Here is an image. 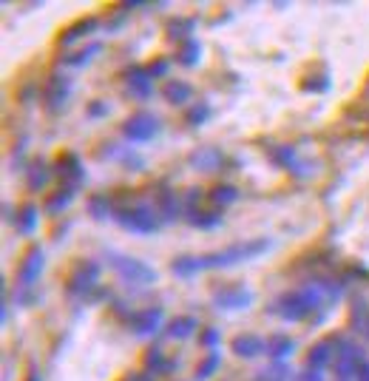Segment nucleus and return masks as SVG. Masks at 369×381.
<instances>
[{
  "label": "nucleus",
  "instance_id": "obj_1",
  "mask_svg": "<svg viewBox=\"0 0 369 381\" xmlns=\"http://www.w3.org/2000/svg\"><path fill=\"white\" fill-rule=\"evenodd\" d=\"M324 302V293L318 290L315 282L299 287V290H290V293H284L276 299L273 305V313H278L284 322H304L312 310H318Z\"/></svg>",
  "mask_w": 369,
  "mask_h": 381
},
{
  "label": "nucleus",
  "instance_id": "obj_2",
  "mask_svg": "<svg viewBox=\"0 0 369 381\" xmlns=\"http://www.w3.org/2000/svg\"><path fill=\"white\" fill-rule=\"evenodd\" d=\"M270 247L267 239H248V242H236L225 250H216V253H204V257H196V265L199 271H213V268H233L239 262H248V259H256Z\"/></svg>",
  "mask_w": 369,
  "mask_h": 381
},
{
  "label": "nucleus",
  "instance_id": "obj_3",
  "mask_svg": "<svg viewBox=\"0 0 369 381\" xmlns=\"http://www.w3.org/2000/svg\"><path fill=\"white\" fill-rule=\"evenodd\" d=\"M114 220L126 231H134V233H153L162 225L159 210L151 202H134L128 208H119L114 214Z\"/></svg>",
  "mask_w": 369,
  "mask_h": 381
},
{
  "label": "nucleus",
  "instance_id": "obj_4",
  "mask_svg": "<svg viewBox=\"0 0 369 381\" xmlns=\"http://www.w3.org/2000/svg\"><path fill=\"white\" fill-rule=\"evenodd\" d=\"M97 282H100V265L94 259H80L68 271L66 290H68V296H80V299H86V296L97 287Z\"/></svg>",
  "mask_w": 369,
  "mask_h": 381
},
{
  "label": "nucleus",
  "instance_id": "obj_5",
  "mask_svg": "<svg viewBox=\"0 0 369 381\" xmlns=\"http://www.w3.org/2000/svg\"><path fill=\"white\" fill-rule=\"evenodd\" d=\"M105 259H108V265H111L122 279H126V282H137V285H151V282H156V271L148 268L145 262L134 259V257H122V253L108 250Z\"/></svg>",
  "mask_w": 369,
  "mask_h": 381
},
{
  "label": "nucleus",
  "instance_id": "obj_6",
  "mask_svg": "<svg viewBox=\"0 0 369 381\" xmlns=\"http://www.w3.org/2000/svg\"><path fill=\"white\" fill-rule=\"evenodd\" d=\"M159 120L153 117V114H145V111H140V114H134V117H128L126 120V125H122V134H126L131 143H148V140H153L156 134H159Z\"/></svg>",
  "mask_w": 369,
  "mask_h": 381
},
{
  "label": "nucleus",
  "instance_id": "obj_7",
  "mask_svg": "<svg viewBox=\"0 0 369 381\" xmlns=\"http://www.w3.org/2000/svg\"><path fill=\"white\" fill-rule=\"evenodd\" d=\"M68 94H71V77H66V74H52V77L46 80V89H43V106L54 114V111L66 108Z\"/></svg>",
  "mask_w": 369,
  "mask_h": 381
},
{
  "label": "nucleus",
  "instance_id": "obj_8",
  "mask_svg": "<svg viewBox=\"0 0 369 381\" xmlns=\"http://www.w3.org/2000/svg\"><path fill=\"white\" fill-rule=\"evenodd\" d=\"M43 262H46V259H43V247L31 245L29 253L23 257V262H20V268H17V285H20L23 290L37 285L40 273H43Z\"/></svg>",
  "mask_w": 369,
  "mask_h": 381
},
{
  "label": "nucleus",
  "instance_id": "obj_9",
  "mask_svg": "<svg viewBox=\"0 0 369 381\" xmlns=\"http://www.w3.org/2000/svg\"><path fill=\"white\" fill-rule=\"evenodd\" d=\"M213 302H216V308L239 310V308H250L253 293L244 287V285H227V287H219V290L213 293Z\"/></svg>",
  "mask_w": 369,
  "mask_h": 381
},
{
  "label": "nucleus",
  "instance_id": "obj_10",
  "mask_svg": "<svg viewBox=\"0 0 369 381\" xmlns=\"http://www.w3.org/2000/svg\"><path fill=\"white\" fill-rule=\"evenodd\" d=\"M54 171H57V177H63V182H66V185L80 188V185L86 182V168H83V162H80V157H77V154H71V151H66V154H60V157H57Z\"/></svg>",
  "mask_w": 369,
  "mask_h": 381
},
{
  "label": "nucleus",
  "instance_id": "obj_11",
  "mask_svg": "<svg viewBox=\"0 0 369 381\" xmlns=\"http://www.w3.org/2000/svg\"><path fill=\"white\" fill-rule=\"evenodd\" d=\"M363 367V353L355 345H344L341 350H336V373L341 381H349L352 375H358Z\"/></svg>",
  "mask_w": 369,
  "mask_h": 381
},
{
  "label": "nucleus",
  "instance_id": "obj_12",
  "mask_svg": "<svg viewBox=\"0 0 369 381\" xmlns=\"http://www.w3.org/2000/svg\"><path fill=\"white\" fill-rule=\"evenodd\" d=\"M162 308H145V310H140V313H134L131 316V330H134V336H153L159 327H162Z\"/></svg>",
  "mask_w": 369,
  "mask_h": 381
},
{
  "label": "nucleus",
  "instance_id": "obj_13",
  "mask_svg": "<svg viewBox=\"0 0 369 381\" xmlns=\"http://www.w3.org/2000/svg\"><path fill=\"white\" fill-rule=\"evenodd\" d=\"M153 205L159 210V217L171 222V220H179L182 217V199L176 196V191H168V188H159L156 196H153Z\"/></svg>",
  "mask_w": 369,
  "mask_h": 381
},
{
  "label": "nucleus",
  "instance_id": "obj_14",
  "mask_svg": "<svg viewBox=\"0 0 369 381\" xmlns=\"http://www.w3.org/2000/svg\"><path fill=\"white\" fill-rule=\"evenodd\" d=\"M126 82H128V92H131L137 100H148V97L153 94V80H151L148 69H140V66L128 69V71H126Z\"/></svg>",
  "mask_w": 369,
  "mask_h": 381
},
{
  "label": "nucleus",
  "instance_id": "obj_15",
  "mask_svg": "<svg viewBox=\"0 0 369 381\" xmlns=\"http://www.w3.org/2000/svg\"><path fill=\"white\" fill-rule=\"evenodd\" d=\"M222 162H225V154L219 148H199L190 154V165L196 171H216V168H222Z\"/></svg>",
  "mask_w": 369,
  "mask_h": 381
},
{
  "label": "nucleus",
  "instance_id": "obj_16",
  "mask_svg": "<svg viewBox=\"0 0 369 381\" xmlns=\"http://www.w3.org/2000/svg\"><path fill=\"white\" fill-rule=\"evenodd\" d=\"M264 347H267V342H264V338H259V336H253V333L233 338V353L241 356V359H253V356L264 353Z\"/></svg>",
  "mask_w": 369,
  "mask_h": 381
},
{
  "label": "nucleus",
  "instance_id": "obj_17",
  "mask_svg": "<svg viewBox=\"0 0 369 381\" xmlns=\"http://www.w3.org/2000/svg\"><path fill=\"white\" fill-rule=\"evenodd\" d=\"M74 196H77V188H74V185H60V188L43 202V210H46V214H52V217H57V214H63V210L71 205Z\"/></svg>",
  "mask_w": 369,
  "mask_h": 381
},
{
  "label": "nucleus",
  "instance_id": "obj_18",
  "mask_svg": "<svg viewBox=\"0 0 369 381\" xmlns=\"http://www.w3.org/2000/svg\"><path fill=\"white\" fill-rule=\"evenodd\" d=\"M97 17H86V20H77L74 26H68L63 34H60V43L63 46H74L77 40H83V37H89V34H94L97 31Z\"/></svg>",
  "mask_w": 369,
  "mask_h": 381
},
{
  "label": "nucleus",
  "instance_id": "obj_19",
  "mask_svg": "<svg viewBox=\"0 0 369 381\" xmlns=\"http://www.w3.org/2000/svg\"><path fill=\"white\" fill-rule=\"evenodd\" d=\"M293 350H296V342H293L290 336H284V333L270 336V338H267V347H264V353L273 356L276 361H281V359H287V356H293Z\"/></svg>",
  "mask_w": 369,
  "mask_h": 381
},
{
  "label": "nucleus",
  "instance_id": "obj_20",
  "mask_svg": "<svg viewBox=\"0 0 369 381\" xmlns=\"http://www.w3.org/2000/svg\"><path fill=\"white\" fill-rule=\"evenodd\" d=\"M333 345H336V338H324V342H318L307 356V367L321 373V367H326V361L333 359V350H330Z\"/></svg>",
  "mask_w": 369,
  "mask_h": 381
},
{
  "label": "nucleus",
  "instance_id": "obj_21",
  "mask_svg": "<svg viewBox=\"0 0 369 381\" xmlns=\"http://www.w3.org/2000/svg\"><path fill=\"white\" fill-rule=\"evenodd\" d=\"M188 222L193 225V228H216V225H222V214L219 210H199V208H188Z\"/></svg>",
  "mask_w": 369,
  "mask_h": 381
},
{
  "label": "nucleus",
  "instance_id": "obj_22",
  "mask_svg": "<svg viewBox=\"0 0 369 381\" xmlns=\"http://www.w3.org/2000/svg\"><path fill=\"white\" fill-rule=\"evenodd\" d=\"M37 220H40V210L34 208V205H20L17 208V217H15V228H17V233H34V228H37Z\"/></svg>",
  "mask_w": 369,
  "mask_h": 381
},
{
  "label": "nucleus",
  "instance_id": "obj_23",
  "mask_svg": "<svg viewBox=\"0 0 369 381\" xmlns=\"http://www.w3.org/2000/svg\"><path fill=\"white\" fill-rule=\"evenodd\" d=\"M52 180V171L46 168V162H34L31 168H26V185L29 191H43Z\"/></svg>",
  "mask_w": 369,
  "mask_h": 381
},
{
  "label": "nucleus",
  "instance_id": "obj_24",
  "mask_svg": "<svg viewBox=\"0 0 369 381\" xmlns=\"http://www.w3.org/2000/svg\"><path fill=\"white\" fill-rule=\"evenodd\" d=\"M162 94H165L168 103L182 106V103H188V100L193 97V89H190V82H185V80H171L168 86L162 89Z\"/></svg>",
  "mask_w": 369,
  "mask_h": 381
},
{
  "label": "nucleus",
  "instance_id": "obj_25",
  "mask_svg": "<svg viewBox=\"0 0 369 381\" xmlns=\"http://www.w3.org/2000/svg\"><path fill=\"white\" fill-rule=\"evenodd\" d=\"M202 60V43L199 40H188V43H182L179 46V52H176V63L179 66H185V69H190V66H196Z\"/></svg>",
  "mask_w": 369,
  "mask_h": 381
},
{
  "label": "nucleus",
  "instance_id": "obj_26",
  "mask_svg": "<svg viewBox=\"0 0 369 381\" xmlns=\"http://www.w3.org/2000/svg\"><path fill=\"white\" fill-rule=\"evenodd\" d=\"M267 157H270L278 168H287V171H290V168L296 165V148H293V145H270V148H267Z\"/></svg>",
  "mask_w": 369,
  "mask_h": 381
},
{
  "label": "nucleus",
  "instance_id": "obj_27",
  "mask_svg": "<svg viewBox=\"0 0 369 381\" xmlns=\"http://www.w3.org/2000/svg\"><path fill=\"white\" fill-rule=\"evenodd\" d=\"M196 327H199V322H196L193 316H176V319L168 324V336H171V338H188V336L196 333Z\"/></svg>",
  "mask_w": 369,
  "mask_h": 381
},
{
  "label": "nucleus",
  "instance_id": "obj_28",
  "mask_svg": "<svg viewBox=\"0 0 369 381\" xmlns=\"http://www.w3.org/2000/svg\"><path fill=\"white\" fill-rule=\"evenodd\" d=\"M89 214L94 220H108V217H114V205L105 194H94V196H89Z\"/></svg>",
  "mask_w": 369,
  "mask_h": 381
},
{
  "label": "nucleus",
  "instance_id": "obj_29",
  "mask_svg": "<svg viewBox=\"0 0 369 381\" xmlns=\"http://www.w3.org/2000/svg\"><path fill=\"white\" fill-rule=\"evenodd\" d=\"M196 20L193 17H179V20H171L168 23V37L171 40H182V43H188L190 40V31H193Z\"/></svg>",
  "mask_w": 369,
  "mask_h": 381
},
{
  "label": "nucleus",
  "instance_id": "obj_30",
  "mask_svg": "<svg viewBox=\"0 0 369 381\" xmlns=\"http://www.w3.org/2000/svg\"><path fill=\"white\" fill-rule=\"evenodd\" d=\"M100 49H103L100 43H91L89 49H80V52H74V55H66V57H63V63H66V66H77V69H83L86 63H91V60L100 55Z\"/></svg>",
  "mask_w": 369,
  "mask_h": 381
},
{
  "label": "nucleus",
  "instance_id": "obj_31",
  "mask_svg": "<svg viewBox=\"0 0 369 381\" xmlns=\"http://www.w3.org/2000/svg\"><path fill=\"white\" fill-rule=\"evenodd\" d=\"M222 364V356L213 350V353H208V359H204L199 367H196V381H208L213 373H216V367Z\"/></svg>",
  "mask_w": 369,
  "mask_h": 381
},
{
  "label": "nucleus",
  "instance_id": "obj_32",
  "mask_svg": "<svg viewBox=\"0 0 369 381\" xmlns=\"http://www.w3.org/2000/svg\"><path fill=\"white\" fill-rule=\"evenodd\" d=\"M171 271H174L176 276H182V279H190V276H196V273H199L196 257H182V259H176V262L171 265Z\"/></svg>",
  "mask_w": 369,
  "mask_h": 381
},
{
  "label": "nucleus",
  "instance_id": "obj_33",
  "mask_svg": "<svg viewBox=\"0 0 369 381\" xmlns=\"http://www.w3.org/2000/svg\"><path fill=\"white\" fill-rule=\"evenodd\" d=\"M208 117H211V103L208 100H202V103H196L190 111H188V122L190 125H204V122H208Z\"/></svg>",
  "mask_w": 369,
  "mask_h": 381
},
{
  "label": "nucleus",
  "instance_id": "obj_34",
  "mask_svg": "<svg viewBox=\"0 0 369 381\" xmlns=\"http://www.w3.org/2000/svg\"><path fill=\"white\" fill-rule=\"evenodd\" d=\"M145 367L153 370V373H162V370H168L171 364L165 361V353H162L159 347H151V350L145 353Z\"/></svg>",
  "mask_w": 369,
  "mask_h": 381
},
{
  "label": "nucleus",
  "instance_id": "obj_35",
  "mask_svg": "<svg viewBox=\"0 0 369 381\" xmlns=\"http://www.w3.org/2000/svg\"><path fill=\"white\" fill-rule=\"evenodd\" d=\"M211 199H213L216 205H230V202L239 199V191H236L233 185H216V188L211 191Z\"/></svg>",
  "mask_w": 369,
  "mask_h": 381
},
{
  "label": "nucleus",
  "instance_id": "obj_36",
  "mask_svg": "<svg viewBox=\"0 0 369 381\" xmlns=\"http://www.w3.org/2000/svg\"><path fill=\"white\" fill-rule=\"evenodd\" d=\"M219 342H222V336H219V330H216V327H204V330L199 333V345H202V347L213 350Z\"/></svg>",
  "mask_w": 369,
  "mask_h": 381
},
{
  "label": "nucleus",
  "instance_id": "obj_37",
  "mask_svg": "<svg viewBox=\"0 0 369 381\" xmlns=\"http://www.w3.org/2000/svg\"><path fill=\"white\" fill-rule=\"evenodd\" d=\"M304 92H326L330 89V80L326 77H312V80H304Z\"/></svg>",
  "mask_w": 369,
  "mask_h": 381
},
{
  "label": "nucleus",
  "instance_id": "obj_38",
  "mask_svg": "<svg viewBox=\"0 0 369 381\" xmlns=\"http://www.w3.org/2000/svg\"><path fill=\"white\" fill-rule=\"evenodd\" d=\"M168 60H153L151 66H148V74H151V80H156V77H165L168 74Z\"/></svg>",
  "mask_w": 369,
  "mask_h": 381
},
{
  "label": "nucleus",
  "instance_id": "obj_39",
  "mask_svg": "<svg viewBox=\"0 0 369 381\" xmlns=\"http://www.w3.org/2000/svg\"><path fill=\"white\" fill-rule=\"evenodd\" d=\"M103 114H108V103H91L89 106V117H103Z\"/></svg>",
  "mask_w": 369,
  "mask_h": 381
},
{
  "label": "nucleus",
  "instance_id": "obj_40",
  "mask_svg": "<svg viewBox=\"0 0 369 381\" xmlns=\"http://www.w3.org/2000/svg\"><path fill=\"white\" fill-rule=\"evenodd\" d=\"M299 381H324V375H321L318 370H312V373H304Z\"/></svg>",
  "mask_w": 369,
  "mask_h": 381
},
{
  "label": "nucleus",
  "instance_id": "obj_41",
  "mask_svg": "<svg viewBox=\"0 0 369 381\" xmlns=\"http://www.w3.org/2000/svg\"><path fill=\"white\" fill-rule=\"evenodd\" d=\"M355 378H358V381H369V364H363V367H361V373H358Z\"/></svg>",
  "mask_w": 369,
  "mask_h": 381
},
{
  "label": "nucleus",
  "instance_id": "obj_42",
  "mask_svg": "<svg viewBox=\"0 0 369 381\" xmlns=\"http://www.w3.org/2000/svg\"><path fill=\"white\" fill-rule=\"evenodd\" d=\"M26 381H43V378H40V373H37V370L31 367V370H29V378H26Z\"/></svg>",
  "mask_w": 369,
  "mask_h": 381
},
{
  "label": "nucleus",
  "instance_id": "obj_43",
  "mask_svg": "<svg viewBox=\"0 0 369 381\" xmlns=\"http://www.w3.org/2000/svg\"><path fill=\"white\" fill-rule=\"evenodd\" d=\"M366 327H369V324H366Z\"/></svg>",
  "mask_w": 369,
  "mask_h": 381
}]
</instances>
